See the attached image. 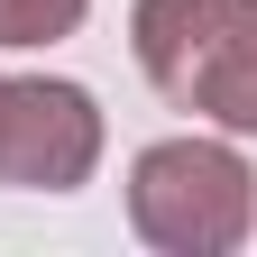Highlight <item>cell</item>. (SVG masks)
Listing matches in <instances>:
<instances>
[{
	"instance_id": "obj_1",
	"label": "cell",
	"mask_w": 257,
	"mask_h": 257,
	"mask_svg": "<svg viewBox=\"0 0 257 257\" xmlns=\"http://www.w3.org/2000/svg\"><path fill=\"white\" fill-rule=\"evenodd\" d=\"M74 10H83V0H0V46H37V37H55Z\"/></svg>"
}]
</instances>
